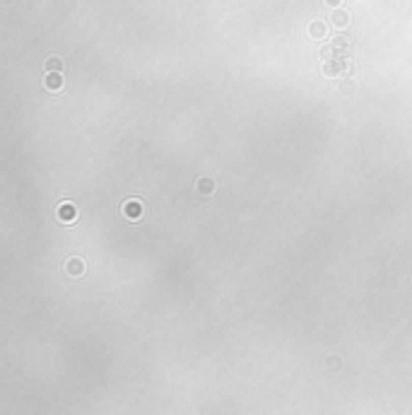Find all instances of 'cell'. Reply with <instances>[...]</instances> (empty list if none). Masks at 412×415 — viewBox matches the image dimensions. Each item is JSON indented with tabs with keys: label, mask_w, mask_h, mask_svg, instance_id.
I'll list each match as a JSON object with an SVG mask.
<instances>
[{
	"label": "cell",
	"mask_w": 412,
	"mask_h": 415,
	"mask_svg": "<svg viewBox=\"0 0 412 415\" xmlns=\"http://www.w3.org/2000/svg\"><path fill=\"white\" fill-rule=\"evenodd\" d=\"M123 215L128 217V220H140L142 217V203L137 201V198H130L123 203Z\"/></svg>",
	"instance_id": "cell-1"
},
{
	"label": "cell",
	"mask_w": 412,
	"mask_h": 415,
	"mask_svg": "<svg viewBox=\"0 0 412 415\" xmlns=\"http://www.w3.org/2000/svg\"><path fill=\"white\" fill-rule=\"evenodd\" d=\"M330 22H333V27L345 29L349 24V12H347V10L335 8V10H333V15H330Z\"/></svg>",
	"instance_id": "cell-2"
},
{
	"label": "cell",
	"mask_w": 412,
	"mask_h": 415,
	"mask_svg": "<svg viewBox=\"0 0 412 415\" xmlns=\"http://www.w3.org/2000/svg\"><path fill=\"white\" fill-rule=\"evenodd\" d=\"M349 68L347 61H328V63L323 65V73L326 75H340V73H345Z\"/></svg>",
	"instance_id": "cell-3"
},
{
	"label": "cell",
	"mask_w": 412,
	"mask_h": 415,
	"mask_svg": "<svg viewBox=\"0 0 412 415\" xmlns=\"http://www.w3.org/2000/svg\"><path fill=\"white\" fill-rule=\"evenodd\" d=\"M58 217H61L63 222H73L75 217H77V210H75V205L68 203V201H65V203H61V205H58Z\"/></svg>",
	"instance_id": "cell-4"
},
{
	"label": "cell",
	"mask_w": 412,
	"mask_h": 415,
	"mask_svg": "<svg viewBox=\"0 0 412 415\" xmlns=\"http://www.w3.org/2000/svg\"><path fill=\"white\" fill-rule=\"evenodd\" d=\"M46 90H51V92H55V90H61L63 87V77H61V73H48L46 75Z\"/></svg>",
	"instance_id": "cell-5"
},
{
	"label": "cell",
	"mask_w": 412,
	"mask_h": 415,
	"mask_svg": "<svg viewBox=\"0 0 412 415\" xmlns=\"http://www.w3.org/2000/svg\"><path fill=\"white\" fill-rule=\"evenodd\" d=\"M326 32H328V29H326V24H323V22H311V27H309V34H311V37H316V39H323V37H326Z\"/></svg>",
	"instance_id": "cell-6"
},
{
	"label": "cell",
	"mask_w": 412,
	"mask_h": 415,
	"mask_svg": "<svg viewBox=\"0 0 412 415\" xmlns=\"http://www.w3.org/2000/svg\"><path fill=\"white\" fill-rule=\"evenodd\" d=\"M46 70H48V73H61V70H63V61H61V58H48V61H46Z\"/></svg>",
	"instance_id": "cell-7"
},
{
	"label": "cell",
	"mask_w": 412,
	"mask_h": 415,
	"mask_svg": "<svg viewBox=\"0 0 412 415\" xmlns=\"http://www.w3.org/2000/svg\"><path fill=\"white\" fill-rule=\"evenodd\" d=\"M68 273H70V275H80V273H82V261H77V259L70 261V263H68Z\"/></svg>",
	"instance_id": "cell-8"
},
{
	"label": "cell",
	"mask_w": 412,
	"mask_h": 415,
	"mask_svg": "<svg viewBox=\"0 0 412 415\" xmlns=\"http://www.w3.org/2000/svg\"><path fill=\"white\" fill-rule=\"evenodd\" d=\"M326 5H328V8H338L340 0H326Z\"/></svg>",
	"instance_id": "cell-9"
}]
</instances>
